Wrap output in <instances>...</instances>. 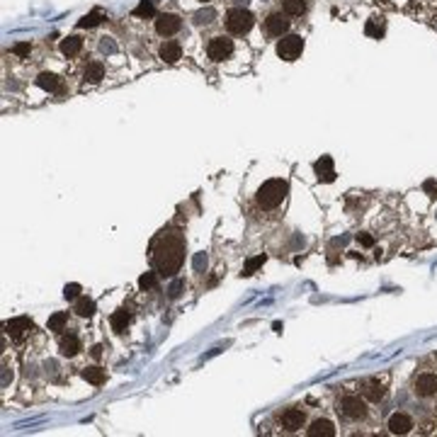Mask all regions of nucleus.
<instances>
[{
  "instance_id": "f257e3e1",
  "label": "nucleus",
  "mask_w": 437,
  "mask_h": 437,
  "mask_svg": "<svg viewBox=\"0 0 437 437\" xmlns=\"http://www.w3.org/2000/svg\"><path fill=\"white\" fill-rule=\"evenodd\" d=\"M185 236L180 231H163L153 241V267L156 272L173 277L185 262Z\"/></svg>"
},
{
  "instance_id": "6ab92c4d",
  "label": "nucleus",
  "mask_w": 437,
  "mask_h": 437,
  "mask_svg": "<svg viewBox=\"0 0 437 437\" xmlns=\"http://www.w3.org/2000/svg\"><path fill=\"white\" fill-rule=\"evenodd\" d=\"M83 379H85L88 384H95V386H100V384H105L107 374H105V369H100V367H85V369H83Z\"/></svg>"
},
{
  "instance_id": "9b49d317",
  "label": "nucleus",
  "mask_w": 437,
  "mask_h": 437,
  "mask_svg": "<svg viewBox=\"0 0 437 437\" xmlns=\"http://www.w3.org/2000/svg\"><path fill=\"white\" fill-rule=\"evenodd\" d=\"M282 427L287 430V432H297L301 425H304V410L299 408H287L284 413H282Z\"/></svg>"
},
{
  "instance_id": "c9c22d12",
  "label": "nucleus",
  "mask_w": 437,
  "mask_h": 437,
  "mask_svg": "<svg viewBox=\"0 0 437 437\" xmlns=\"http://www.w3.org/2000/svg\"><path fill=\"white\" fill-rule=\"evenodd\" d=\"M357 241H359V243H362L365 248H372V246H374V238H372L369 233H359V236H357Z\"/></svg>"
},
{
  "instance_id": "1a4fd4ad",
  "label": "nucleus",
  "mask_w": 437,
  "mask_h": 437,
  "mask_svg": "<svg viewBox=\"0 0 437 437\" xmlns=\"http://www.w3.org/2000/svg\"><path fill=\"white\" fill-rule=\"evenodd\" d=\"M287 29H289V20L284 15L272 13L267 20H265V32H267L270 37H282V34H287Z\"/></svg>"
},
{
  "instance_id": "7ed1b4c3",
  "label": "nucleus",
  "mask_w": 437,
  "mask_h": 437,
  "mask_svg": "<svg viewBox=\"0 0 437 437\" xmlns=\"http://www.w3.org/2000/svg\"><path fill=\"white\" fill-rule=\"evenodd\" d=\"M253 25H255V17L246 8H233L231 13L226 15V29L231 34H246V32H250Z\"/></svg>"
},
{
  "instance_id": "a211bd4d",
  "label": "nucleus",
  "mask_w": 437,
  "mask_h": 437,
  "mask_svg": "<svg viewBox=\"0 0 437 437\" xmlns=\"http://www.w3.org/2000/svg\"><path fill=\"white\" fill-rule=\"evenodd\" d=\"M37 85H39L41 90H49V93L61 90V81H58V76H54V73H39L37 76Z\"/></svg>"
},
{
  "instance_id": "aec40b11",
  "label": "nucleus",
  "mask_w": 437,
  "mask_h": 437,
  "mask_svg": "<svg viewBox=\"0 0 437 437\" xmlns=\"http://www.w3.org/2000/svg\"><path fill=\"white\" fill-rule=\"evenodd\" d=\"M83 49V39L81 37H66L61 41V54L63 56H76Z\"/></svg>"
},
{
  "instance_id": "4468645a",
  "label": "nucleus",
  "mask_w": 437,
  "mask_h": 437,
  "mask_svg": "<svg viewBox=\"0 0 437 437\" xmlns=\"http://www.w3.org/2000/svg\"><path fill=\"white\" fill-rule=\"evenodd\" d=\"M158 54H161V58H163L165 63H175L180 56H182V49H180L178 41L168 39V41H163V44H161V51H158Z\"/></svg>"
},
{
  "instance_id": "7c9ffc66",
  "label": "nucleus",
  "mask_w": 437,
  "mask_h": 437,
  "mask_svg": "<svg viewBox=\"0 0 437 437\" xmlns=\"http://www.w3.org/2000/svg\"><path fill=\"white\" fill-rule=\"evenodd\" d=\"M211 20H214V10H202V13L194 15V22L197 25H209Z\"/></svg>"
},
{
  "instance_id": "72a5a7b5",
  "label": "nucleus",
  "mask_w": 437,
  "mask_h": 437,
  "mask_svg": "<svg viewBox=\"0 0 437 437\" xmlns=\"http://www.w3.org/2000/svg\"><path fill=\"white\" fill-rule=\"evenodd\" d=\"M100 49H102L105 54H112V51H117V44H114L112 39H107V37H105V39H102V44H100Z\"/></svg>"
},
{
  "instance_id": "423d86ee",
  "label": "nucleus",
  "mask_w": 437,
  "mask_h": 437,
  "mask_svg": "<svg viewBox=\"0 0 437 437\" xmlns=\"http://www.w3.org/2000/svg\"><path fill=\"white\" fill-rule=\"evenodd\" d=\"M206 54H209L211 61H216V63L218 61H226L233 54V41L229 37H214V39L209 41V46H206Z\"/></svg>"
},
{
  "instance_id": "4be33fe9",
  "label": "nucleus",
  "mask_w": 437,
  "mask_h": 437,
  "mask_svg": "<svg viewBox=\"0 0 437 437\" xmlns=\"http://www.w3.org/2000/svg\"><path fill=\"white\" fill-rule=\"evenodd\" d=\"M76 314L83 316V318H90V316L95 314V301L88 299V297H81V299L76 301Z\"/></svg>"
},
{
  "instance_id": "6e6552de",
  "label": "nucleus",
  "mask_w": 437,
  "mask_h": 437,
  "mask_svg": "<svg viewBox=\"0 0 437 437\" xmlns=\"http://www.w3.org/2000/svg\"><path fill=\"white\" fill-rule=\"evenodd\" d=\"M413 391L420 398H427V396H432V394H437V377L435 374H420L415 379V384H413Z\"/></svg>"
},
{
  "instance_id": "5701e85b",
  "label": "nucleus",
  "mask_w": 437,
  "mask_h": 437,
  "mask_svg": "<svg viewBox=\"0 0 437 437\" xmlns=\"http://www.w3.org/2000/svg\"><path fill=\"white\" fill-rule=\"evenodd\" d=\"M102 78H105V66H102V63H97V61L88 63V68H85V81L100 83Z\"/></svg>"
},
{
  "instance_id": "f704fd0d",
  "label": "nucleus",
  "mask_w": 437,
  "mask_h": 437,
  "mask_svg": "<svg viewBox=\"0 0 437 437\" xmlns=\"http://www.w3.org/2000/svg\"><path fill=\"white\" fill-rule=\"evenodd\" d=\"M423 190L427 192V194H430V197H437V182H435V180H425Z\"/></svg>"
},
{
  "instance_id": "c756f323",
  "label": "nucleus",
  "mask_w": 437,
  "mask_h": 437,
  "mask_svg": "<svg viewBox=\"0 0 437 437\" xmlns=\"http://www.w3.org/2000/svg\"><path fill=\"white\" fill-rule=\"evenodd\" d=\"M63 297H66V299H81V284H76V282H73V284H66V289H63Z\"/></svg>"
},
{
  "instance_id": "c85d7f7f",
  "label": "nucleus",
  "mask_w": 437,
  "mask_h": 437,
  "mask_svg": "<svg viewBox=\"0 0 437 437\" xmlns=\"http://www.w3.org/2000/svg\"><path fill=\"white\" fill-rule=\"evenodd\" d=\"M153 284H156V272H146V274H141V277H138V287L143 289V292H146V289H151Z\"/></svg>"
},
{
  "instance_id": "473e14b6",
  "label": "nucleus",
  "mask_w": 437,
  "mask_h": 437,
  "mask_svg": "<svg viewBox=\"0 0 437 437\" xmlns=\"http://www.w3.org/2000/svg\"><path fill=\"white\" fill-rule=\"evenodd\" d=\"M29 51H32V44H27V41H22V44H15V46H13V54H15V56H27Z\"/></svg>"
},
{
  "instance_id": "412c9836",
  "label": "nucleus",
  "mask_w": 437,
  "mask_h": 437,
  "mask_svg": "<svg viewBox=\"0 0 437 437\" xmlns=\"http://www.w3.org/2000/svg\"><path fill=\"white\" fill-rule=\"evenodd\" d=\"M129 318H131V316H129V311H126V309H119V311H114V314H112V321H109V323H112V328H114L117 333H124V330H126V326H129Z\"/></svg>"
},
{
  "instance_id": "58836bf2",
  "label": "nucleus",
  "mask_w": 437,
  "mask_h": 437,
  "mask_svg": "<svg viewBox=\"0 0 437 437\" xmlns=\"http://www.w3.org/2000/svg\"><path fill=\"white\" fill-rule=\"evenodd\" d=\"M199 3H209V0H199Z\"/></svg>"
},
{
  "instance_id": "393cba45",
  "label": "nucleus",
  "mask_w": 437,
  "mask_h": 437,
  "mask_svg": "<svg viewBox=\"0 0 437 437\" xmlns=\"http://www.w3.org/2000/svg\"><path fill=\"white\" fill-rule=\"evenodd\" d=\"M102 20H105V15L100 13V10H93V13L85 15L81 22H78V27H81V29H85V27H88V29H90V27H97V25H100Z\"/></svg>"
},
{
  "instance_id": "f3484780",
  "label": "nucleus",
  "mask_w": 437,
  "mask_h": 437,
  "mask_svg": "<svg viewBox=\"0 0 437 437\" xmlns=\"http://www.w3.org/2000/svg\"><path fill=\"white\" fill-rule=\"evenodd\" d=\"M29 328H32V318H27V316H20V318H13V321L8 323V333H10L13 338H20L22 333H27Z\"/></svg>"
},
{
  "instance_id": "f03ea898",
  "label": "nucleus",
  "mask_w": 437,
  "mask_h": 437,
  "mask_svg": "<svg viewBox=\"0 0 437 437\" xmlns=\"http://www.w3.org/2000/svg\"><path fill=\"white\" fill-rule=\"evenodd\" d=\"M287 192H289L287 180H279V178L267 180V182H262V187L258 190V204L265 206V209H274V206H279L284 202Z\"/></svg>"
},
{
  "instance_id": "a878e982",
  "label": "nucleus",
  "mask_w": 437,
  "mask_h": 437,
  "mask_svg": "<svg viewBox=\"0 0 437 437\" xmlns=\"http://www.w3.org/2000/svg\"><path fill=\"white\" fill-rule=\"evenodd\" d=\"M265 255H255V258H250L246 262V267H243V274H246V277H250V274L255 272V270H258V267H262V265H265Z\"/></svg>"
},
{
  "instance_id": "0eeeda50",
  "label": "nucleus",
  "mask_w": 437,
  "mask_h": 437,
  "mask_svg": "<svg viewBox=\"0 0 437 437\" xmlns=\"http://www.w3.org/2000/svg\"><path fill=\"white\" fill-rule=\"evenodd\" d=\"M180 27H182V20H180L178 15H158V20H156V32L161 34V37H173L175 32H180Z\"/></svg>"
},
{
  "instance_id": "cd10ccee",
  "label": "nucleus",
  "mask_w": 437,
  "mask_h": 437,
  "mask_svg": "<svg viewBox=\"0 0 437 437\" xmlns=\"http://www.w3.org/2000/svg\"><path fill=\"white\" fill-rule=\"evenodd\" d=\"M153 13H156V8H153V3H151V0H141V3H138V8L134 10V15H136V17H151Z\"/></svg>"
},
{
  "instance_id": "bb28decb",
  "label": "nucleus",
  "mask_w": 437,
  "mask_h": 437,
  "mask_svg": "<svg viewBox=\"0 0 437 437\" xmlns=\"http://www.w3.org/2000/svg\"><path fill=\"white\" fill-rule=\"evenodd\" d=\"M66 321H68V314H63V311L54 314L51 318H49V330H63Z\"/></svg>"
},
{
  "instance_id": "e433bc0d",
  "label": "nucleus",
  "mask_w": 437,
  "mask_h": 437,
  "mask_svg": "<svg viewBox=\"0 0 437 437\" xmlns=\"http://www.w3.org/2000/svg\"><path fill=\"white\" fill-rule=\"evenodd\" d=\"M180 289H182V282H178V284H173V289H170V297H178Z\"/></svg>"
},
{
  "instance_id": "ddd939ff",
  "label": "nucleus",
  "mask_w": 437,
  "mask_h": 437,
  "mask_svg": "<svg viewBox=\"0 0 437 437\" xmlns=\"http://www.w3.org/2000/svg\"><path fill=\"white\" fill-rule=\"evenodd\" d=\"M306 435L309 437H333L335 435V425L330 423V420H326V418H321V420L311 423V427L306 430Z\"/></svg>"
},
{
  "instance_id": "dca6fc26",
  "label": "nucleus",
  "mask_w": 437,
  "mask_h": 437,
  "mask_svg": "<svg viewBox=\"0 0 437 437\" xmlns=\"http://www.w3.org/2000/svg\"><path fill=\"white\" fill-rule=\"evenodd\" d=\"M362 396L367 398V401H382L384 398V386L379 382H374V379H369V382L362 384Z\"/></svg>"
},
{
  "instance_id": "39448f33",
  "label": "nucleus",
  "mask_w": 437,
  "mask_h": 437,
  "mask_svg": "<svg viewBox=\"0 0 437 437\" xmlns=\"http://www.w3.org/2000/svg\"><path fill=\"white\" fill-rule=\"evenodd\" d=\"M340 413L350 420H362L367 418V403L359 396H345L340 401Z\"/></svg>"
},
{
  "instance_id": "b1692460",
  "label": "nucleus",
  "mask_w": 437,
  "mask_h": 437,
  "mask_svg": "<svg viewBox=\"0 0 437 437\" xmlns=\"http://www.w3.org/2000/svg\"><path fill=\"white\" fill-rule=\"evenodd\" d=\"M282 8H284V13H287V15L297 17V15L306 13V0H284V3H282Z\"/></svg>"
},
{
  "instance_id": "f8f14e48",
  "label": "nucleus",
  "mask_w": 437,
  "mask_h": 437,
  "mask_svg": "<svg viewBox=\"0 0 437 437\" xmlns=\"http://www.w3.org/2000/svg\"><path fill=\"white\" fill-rule=\"evenodd\" d=\"M314 168L321 182H333L335 180V170H333V158L330 156H321V161H316Z\"/></svg>"
},
{
  "instance_id": "2f4dec72",
  "label": "nucleus",
  "mask_w": 437,
  "mask_h": 437,
  "mask_svg": "<svg viewBox=\"0 0 437 437\" xmlns=\"http://www.w3.org/2000/svg\"><path fill=\"white\" fill-rule=\"evenodd\" d=\"M377 22H379L377 17H372V20H369V25H367V34H369V37H379V34H382V32H384V29H382V25L377 27Z\"/></svg>"
},
{
  "instance_id": "9d476101",
  "label": "nucleus",
  "mask_w": 437,
  "mask_h": 437,
  "mask_svg": "<svg viewBox=\"0 0 437 437\" xmlns=\"http://www.w3.org/2000/svg\"><path fill=\"white\" fill-rule=\"evenodd\" d=\"M410 427H413V420H410V415H406V413H394L389 418V432L391 435H408Z\"/></svg>"
},
{
  "instance_id": "20e7f679",
  "label": "nucleus",
  "mask_w": 437,
  "mask_h": 437,
  "mask_svg": "<svg viewBox=\"0 0 437 437\" xmlns=\"http://www.w3.org/2000/svg\"><path fill=\"white\" fill-rule=\"evenodd\" d=\"M304 51V39L299 34H287L277 41V56L284 58V61H297Z\"/></svg>"
},
{
  "instance_id": "4c0bfd02",
  "label": "nucleus",
  "mask_w": 437,
  "mask_h": 437,
  "mask_svg": "<svg viewBox=\"0 0 437 437\" xmlns=\"http://www.w3.org/2000/svg\"><path fill=\"white\" fill-rule=\"evenodd\" d=\"M102 355V347H100V345H95V347H93V357H100Z\"/></svg>"
},
{
  "instance_id": "2eb2a0df",
  "label": "nucleus",
  "mask_w": 437,
  "mask_h": 437,
  "mask_svg": "<svg viewBox=\"0 0 437 437\" xmlns=\"http://www.w3.org/2000/svg\"><path fill=\"white\" fill-rule=\"evenodd\" d=\"M81 350H83V345L76 335H63L61 338V355L63 357H76Z\"/></svg>"
}]
</instances>
